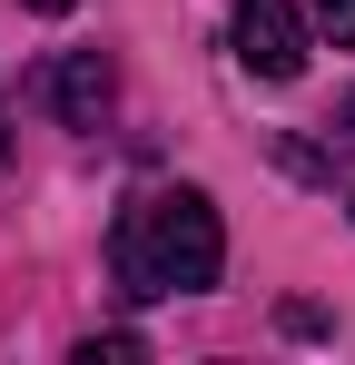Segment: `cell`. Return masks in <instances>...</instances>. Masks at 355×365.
<instances>
[{"mask_svg":"<svg viewBox=\"0 0 355 365\" xmlns=\"http://www.w3.org/2000/svg\"><path fill=\"white\" fill-rule=\"evenodd\" d=\"M109 267L128 297H207L227 267V227L207 187H138L109 227Z\"/></svg>","mask_w":355,"mask_h":365,"instance_id":"cell-1","label":"cell"},{"mask_svg":"<svg viewBox=\"0 0 355 365\" xmlns=\"http://www.w3.org/2000/svg\"><path fill=\"white\" fill-rule=\"evenodd\" d=\"M227 40H237V69H247V79H296L306 50H316V30H306L296 0H237Z\"/></svg>","mask_w":355,"mask_h":365,"instance_id":"cell-2","label":"cell"},{"mask_svg":"<svg viewBox=\"0 0 355 365\" xmlns=\"http://www.w3.org/2000/svg\"><path fill=\"white\" fill-rule=\"evenodd\" d=\"M30 89H40L69 128H99V119H109V99H118V69L99 60V50H69V60H50Z\"/></svg>","mask_w":355,"mask_h":365,"instance_id":"cell-3","label":"cell"},{"mask_svg":"<svg viewBox=\"0 0 355 365\" xmlns=\"http://www.w3.org/2000/svg\"><path fill=\"white\" fill-rule=\"evenodd\" d=\"M306 30L336 40V50H355V0H306Z\"/></svg>","mask_w":355,"mask_h":365,"instance_id":"cell-4","label":"cell"},{"mask_svg":"<svg viewBox=\"0 0 355 365\" xmlns=\"http://www.w3.org/2000/svg\"><path fill=\"white\" fill-rule=\"evenodd\" d=\"M20 10H79V0H20Z\"/></svg>","mask_w":355,"mask_h":365,"instance_id":"cell-5","label":"cell"},{"mask_svg":"<svg viewBox=\"0 0 355 365\" xmlns=\"http://www.w3.org/2000/svg\"><path fill=\"white\" fill-rule=\"evenodd\" d=\"M0 158H10V99H0Z\"/></svg>","mask_w":355,"mask_h":365,"instance_id":"cell-6","label":"cell"}]
</instances>
